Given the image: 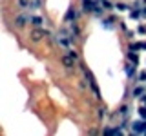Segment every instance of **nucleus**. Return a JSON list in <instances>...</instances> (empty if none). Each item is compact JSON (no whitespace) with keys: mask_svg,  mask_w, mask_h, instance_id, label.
<instances>
[{"mask_svg":"<svg viewBox=\"0 0 146 136\" xmlns=\"http://www.w3.org/2000/svg\"><path fill=\"white\" fill-rule=\"evenodd\" d=\"M115 9H117V11H128V6H126V4H122V2H117L115 4Z\"/></svg>","mask_w":146,"mask_h":136,"instance_id":"17","label":"nucleus"},{"mask_svg":"<svg viewBox=\"0 0 146 136\" xmlns=\"http://www.w3.org/2000/svg\"><path fill=\"white\" fill-rule=\"evenodd\" d=\"M60 62H62V65L66 67V69H73V67H75V62H77V60L71 56V54H68V53H66V54H64V56L60 58Z\"/></svg>","mask_w":146,"mask_h":136,"instance_id":"4","label":"nucleus"},{"mask_svg":"<svg viewBox=\"0 0 146 136\" xmlns=\"http://www.w3.org/2000/svg\"><path fill=\"white\" fill-rule=\"evenodd\" d=\"M82 73H84L86 75V78H88V82H90V87H91V91H93V94H95V98L97 100H100L102 96H100V91H99V85H97V80H95V76H93V73H91L88 67L84 65V63H82Z\"/></svg>","mask_w":146,"mask_h":136,"instance_id":"1","label":"nucleus"},{"mask_svg":"<svg viewBox=\"0 0 146 136\" xmlns=\"http://www.w3.org/2000/svg\"><path fill=\"white\" fill-rule=\"evenodd\" d=\"M97 116H99V120H102V118L106 116V107H100L97 111Z\"/></svg>","mask_w":146,"mask_h":136,"instance_id":"19","label":"nucleus"},{"mask_svg":"<svg viewBox=\"0 0 146 136\" xmlns=\"http://www.w3.org/2000/svg\"><path fill=\"white\" fill-rule=\"evenodd\" d=\"M27 22H29V16H27V15H18L15 20H13V24H15L17 29H22V27H26Z\"/></svg>","mask_w":146,"mask_h":136,"instance_id":"5","label":"nucleus"},{"mask_svg":"<svg viewBox=\"0 0 146 136\" xmlns=\"http://www.w3.org/2000/svg\"><path fill=\"white\" fill-rule=\"evenodd\" d=\"M144 80H146V71H143V73L139 75V78H137V82H144Z\"/></svg>","mask_w":146,"mask_h":136,"instance_id":"24","label":"nucleus"},{"mask_svg":"<svg viewBox=\"0 0 146 136\" xmlns=\"http://www.w3.org/2000/svg\"><path fill=\"white\" fill-rule=\"evenodd\" d=\"M75 20H77V9L71 6L66 11V15H64V22H75Z\"/></svg>","mask_w":146,"mask_h":136,"instance_id":"7","label":"nucleus"},{"mask_svg":"<svg viewBox=\"0 0 146 136\" xmlns=\"http://www.w3.org/2000/svg\"><path fill=\"white\" fill-rule=\"evenodd\" d=\"M141 16H144V18H146V6H144V7H141Z\"/></svg>","mask_w":146,"mask_h":136,"instance_id":"25","label":"nucleus"},{"mask_svg":"<svg viewBox=\"0 0 146 136\" xmlns=\"http://www.w3.org/2000/svg\"><path fill=\"white\" fill-rule=\"evenodd\" d=\"M82 9H84V13H95L97 4L93 0H82Z\"/></svg>","mask_w":146,"mask_h":136,"instance_id":"6","label":"nucleus"},{"mask_svg":"<svg viewBox=\"0 0 146 136\" xmlns=\"http://www.w3.org/2000/svg\"><path fill=\"white\" fill-rule=\"evenodd\" d=\"M130 16L131 18H139L141 16V11H139V9H131V11H130Z\"/></svg>","mask_w":146,"mask_h":136,"instance_id":"21","label":"nucleus"},{"mask_svg":"<svg viewBox=\"0 0 146 136\" xmlns=\"http://www.w3.org/2000/svg\"><path fill=\"white\" fill-rule=\"evenodd\" d=\"M40 6H42V0H31V7L29 9H36Z\"/></svg>","mask_w":146,"mask_h":136,"instance_id":"18","label":"nucleus"},{"mask_svg":"<svg viewBox=\"0 0 146 136\" xmlns=\"http://www.w3.org/2000/svg\"><path fill=\"white\" fill-rule=\"evenodd\" d=\"M144 4H146V0H144Z\"/></svg>","mask_w":146,"mask_h":136,"instance_id":"26","label":"nucleus"},{"mask_svg":"<svg viewBox=\"0 0 146 136\" xmlns=\"http://www.w3.org/2000/svg\"><path fill=\"white\" fill-rule=\"evenodd\" d=\"M143 94H146V87H144V85H137V87L131 91V96H133V98H139V96H143Z\"/></svg>","mask_w":146,"mask_h":136,"instance_id":"9","label":"nucleus"},{"mask_svg":"<svg viewBox=\"0 0 146 136\" xmlns=\"http://www.w3.org/2000/svg\"><path fill=\"white\" fill-rule=\"evenodd\" d=\"M139 116H141V118H144V120H146V103H144L143 107H139Z\"/></svg>","mask_w":146,"mask_h":136,"instance_id":"20","label":"nucleus"},{"mask_svg":"<svg viewBox=\"0 0 146 136\" xmlns=\"http://www.w3.org/2000/svg\"><path fill=\"white\" fill-rule=\"evenodd\" d=\"M48 36H49V31L42 29V27H35V29L31 31L29 38H31V42H33V44H38L42 38H48Z\"/></svg>","mask_w":146,"mask_h":136,"instance_id":"2","label":"nucleus"},{"mask_svg":"<svg viewBox=\"0 0 146 136\" xmlns=\"http://www.w3.org/2000/svg\"><path fill=\"white\" fill-rule=\"evenodd\" d=\"M131 131H133V133H139V134H146V120L144 118L141 122H133V124H131Z\"/></svg>","mask_w":146,"mask_h":136,"instance_id":"3","label":"nucleus"},{"mask_svg":"<svg viewBox=\"0 0 146 136\" xmlns=\"http://www.w3.org/2000/svg\"><path fill=\"white\" fill-rule=\"evenodd\" d=\"M128 60H130L131 63H137V62H139V54H137L135 51H130V53H128Z\"/></svg>","mask_w":146,"mask_h":136,"instance_id":"14","label":"nucleus"},{"mask_svg":"<svg viewBox=\"0 0 146 136\" xmlns=\"http://www.w3.org/2000/svg\"><path fill=\"white\" fill-rule=\"evenodd\" d=\"M29 24L33 26V27H42L44 18L42 16H29Z\"/></svg>","mask_w":146,"mask_h":136,"instance_id":"10","label":"nucleus"},{"mask_svg":"<svg viewBox=\"0 0 146 136\" xmlns=\"http://www.w3.org/2000/svg\"><path fill=\"white\" fill-rule=\"evenodd\" d=\"M137 33H139V35H146V26L141 24L139 27H137Z\"/></svg>","mask_w":146,"mask_h":136,"instance_id":"23","label":"nucleus"},{"mask_svg":"<svg viewBox=\"0 0 146 136\" xmlns=\"http://www.w3.org/2000/svg\"><path fill=\"white\" fill-rule=\"evenodd\" d=\"M113 24H115V18L113 16H108V18L102 20V26L106 27V29H113Z\"/></svg>","mask_w":146,"mask_h":136,"instance_id":"11","label":"nucleus"},{"mask_svg":"<svg viewBox=\"0 0 146 136\" xmlns=\"http://www.w3.org/2000/svg\"><path fill=\"white\" fill-rule=\"evenodd\" d=\"M128 111H130V107H128V105H121V107H119V111H117V114L119 116H128Z\"/></svg>","mask_w":146,"mask_h":136,"instance_id":"16","label":"nucleus"},{"mask_svg":"<svg viewBox=\"0 0 146 136\" xmlns=\"http://www.w3.org/2000/svg\"><path fill=\"white\" fill-rule=\"evenodd\" d=\"M135 65H137V63H130V65H126V69H124V71H126V76H128V78L135 75V71H137V69H135Z\"/></svg>","mask_w":146,"mask_h":136,"instance_id":"12","label":"nucleus"},{"mask_svg":"<svg viewBox=\"0 0 146 136\" xmlns=\"http://www.w3.org/2000/svg\"><path fill=\"white\" fill-rule=\"evenodd\" d=\"M97 4H100L102 9H113V7H115V4H111L110 0H97Z\"/></svg>","mask_w":146,"mask_h":136,"instance_id":"13","label":"nucleus"},{"mask_svg":"<svg viewBox=\"0 0 146 136\" xmlns=\"http://www.w3.org/2000/svg\"><path fill=\"white\" fill-rule=\"evenodd\" d=\"M18 7L20 9H29L31 7V0H18Z\"/></svg>","mask_w":146,"mask_h":136,"instance_id":"15","label":"nucleus"},{"mask_svg":"<svg viewBox=\"0 0 146 136\" xmlns=\"http://www.w3.org/2000/svg\"><path fill=\"white\" fill-rule=\"evenodd\" d=\"M68 54H71V56L75 58V60H79V53H77L75 49H68Z\"/></svg>","mask_w":146,"mask_h":136,"instance_id":"22","label":"nucleus"},{"mask_svg":"<svg viewBox=\"0 0 146 136\" xmlns=\"http://www.w3.org/2000/svg\"><path fill=\"white\" fill-rule=\"evenodd\" d=\"M70 35L73 36V40H75V38H79L80 29H79V26H77V20H75V22H70Z\"/></svg>","mask_w":146,"mask_h":136,"instance_id":"8","label":"nucleus"}]
</instances>
